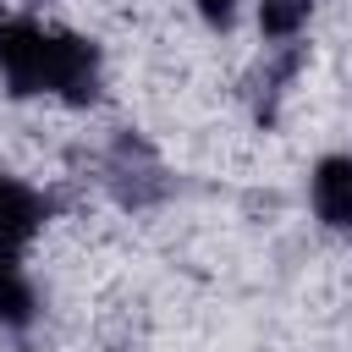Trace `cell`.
I'll return each mask as SVG.
<instances>
[{
	"label": "cell",
	"mask_w": 352,
	"mask_h": 352,
	"mask_svg": "<svg viewBox=\"0 0 352 352\" xmlns=\"http://www.w3.org/2000/svg\"><path fill=\"white\" fill-rule=\"evenodd\" d=\"M0 77L16 99L55 94L66 104H88L99 94V50L82 33L38 28V22H0Z\"/></svg>",
	"instance_id": "obj_1"
},
{
	"label": "cell",
	"mask_w": 352,
	"mask_h": 352,
	"mask_svg": "<svg viewBox=\"0 0 352 352\" xmlns=\"http://www.w3.org/2000/svg\"><path fill=\"white\" fill-rule=\"evenodd\" d=\"M308 204L330 231H352V154H324L314 165Z\"/></svg>",
	"instance_id": "obj_2"
},
{
	"label": "cell",
	"mask_w": 352,
	"mask_h": 352,
	"mask_svg": "<svg viewBox=\"0 0 352 352\" xmlns=\"http://www.w3.org/2000/svg\"><path fill=\"white\" fill-rule=\"evenodd\" d=\"M38 226H44V198L28 182L0 176V253L22 258V248L38 236Z\"/></svg>",
	"instance_id": "obj_3"
},
{
	"label": "cell",
	"mask_w": 352,
	"mask_h": 352,
	"mask_svg": "<svg viewBox=\"0 0 352 352\" xmlns=\"http://www.w3.org/2000/svg\"><path fill=\"white\" fill-rule=\"evenodd\" d=\"M33 314H38V297H33L28 275H22V264L6 258V264H0V324H6V330H28Z\"/></svg>",
	"instance_id": "obj_4"
},
{
	"label": "cell",
	"mask_w": 352,
	"mask_h": 352,
	"mask_svg": "<svg viewBox=\"0 0 352 352\" xmlns=\"http://www.w3.org/2000/svg\"><path fill=\"white\" fill-rule=\"evenodd\" d=\"M314 0H258V28L264 38H292L302 22H308Z\"/></svg>",
	"instance_id": "obj_5"
},
{
	"label": "cell",
	"mask_w": 352,
	"mask_h": 352,
	"mask_svg": "<svg viewBox=\"0 0 352 352\" xmlns=\"http://www.w3.org/2000/svg\"><path fill=\"white\" fill-rule=\"evenodd\" d=\"M192 6H198V16H204L209 28H231L236 11H242V0H192Z\"/></svg>",
	"instance_id": "obj_6"
}]
</instances>
